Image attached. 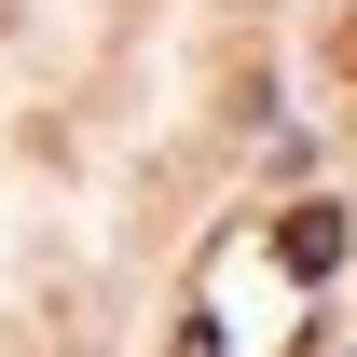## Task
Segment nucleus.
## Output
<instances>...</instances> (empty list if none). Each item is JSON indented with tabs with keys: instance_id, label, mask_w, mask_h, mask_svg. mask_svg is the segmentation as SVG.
I'll return each instance as SVG.
<instances>
[{
	"instance_id": "f257e3e1",
	"label": "nucleus",
	"mask_w": 357,
	"mask_h": 357,
	"mask_svg": "<svg viewBox=\"0 0 357 357\" xmlns=\"http://www.w3.org/2000/svg\"><path fill=\"white\" fill-rule=\"evenodd\" d=\"M275 261H289V275H330V261H344V206H289V220H275Z\"/></svg>"
},
{
	"instance_id": "f03ea898",
	"label": "nucleus",
	"mask_w": 357,
	"mask_h": 357,
	"mask_svg": "<svg viewBox=\"0 0 357 357\" xmlns=\"http://www.w3.org/2000/svg\"><path fill=\"white\" fill-rule=\"evenodd\" d=\"M178 357H220V330H206V316H192V330H178Z\"/></svg>"
},
{
	"instance_id": "7ed1b4c3",
	"label": "nucleus",
	"mask_w": 357,
	"mask_h": 357,
	"mask_svg": "<svg viewBox=\"0 0 357 357\" xmlns=\"http://www.w3.org/2000/svg\"><path fill=\"white\" fill-rule=\"evenodd\" d=\"M344 69H357V28H344Z\"/></svg>"
}]
</instances>
